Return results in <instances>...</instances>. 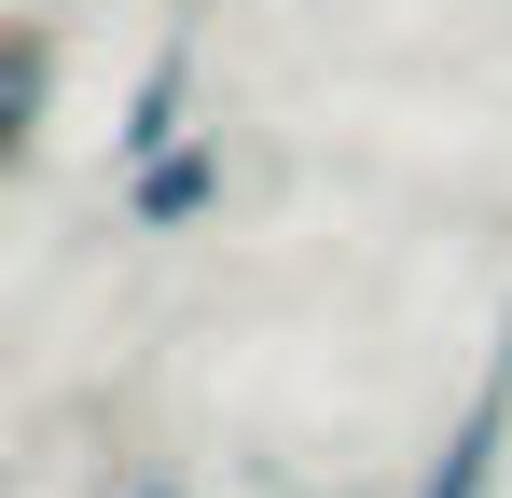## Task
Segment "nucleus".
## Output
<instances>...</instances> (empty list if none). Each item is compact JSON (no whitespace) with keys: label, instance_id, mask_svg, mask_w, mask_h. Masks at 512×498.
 <instances>
[{"label":"nucleus","instance_id":"f257e3e1","mask_svg":"<svg viewBox=\"0 0 512 498\" xmlns=\"http://www.w3.org/2000/svg\"><path fill=\"white\" fill-rule=\"evenodd\" d=\"M499 485H512V305H499V332H485L457 415H443V443L416 457V498H499Z\"/></svg>","mask_w":512,"mask_h":498},{"label":"nucleus","instance_id":"f03ea898","mask_svg":"<svg viewBox=\"0 0 512 498\" xmlns=\"http://www.w3.org/2000/svg\"><path fill=\"white\" fill-rule=\"evenodd\" d=\"M222 180H236V166H222V125H180L167 153L125 166V236H194V222L222 208Z\"/></svg>","mask_w":512,"mask_h":498},{"label":"nucleus","instance_id":"7ed1b4c3","mask_svg":"<svg viewBox=\"0 0 512 498\" xmlns=\"http://www.w3.org/2000/svg\"><path fill=\"white\" fill-rule=\"evenodd\" d=\"M56 70H70L56 14H0V180H28V153H42V125H56Z\"/></svg>","mask_w":512,"mask_h":498},{"label":"nucleus","instance_id":"20e7f679","mask_svg":"<svg viewBox=\"0 0 512 498\" xmlns=\"http://www.w3.org/2000/svg\"><path fill=\"white\" fill-rule=\"evenodd\" d=\"M194 83H208V56H194V28H167V42L139 56V83H125V111H111V166L167 153L180 125H194Z\"/></svg>","mask_w":512,"mask_h":498},{"label":"nucleus","instance_id":"39448f33","mask_svg":"<svg viewBox=\"0 0 512 498\" xmlns=\"http://www.w3.org/2000/svg\"><path fill=\"white\" fill-rule=\"evenodd\" d=\"M111 498H194V471H167V457H139V471H125Z\"/></svg>","mask_w":512,"mask_h":498}]
</instances>
